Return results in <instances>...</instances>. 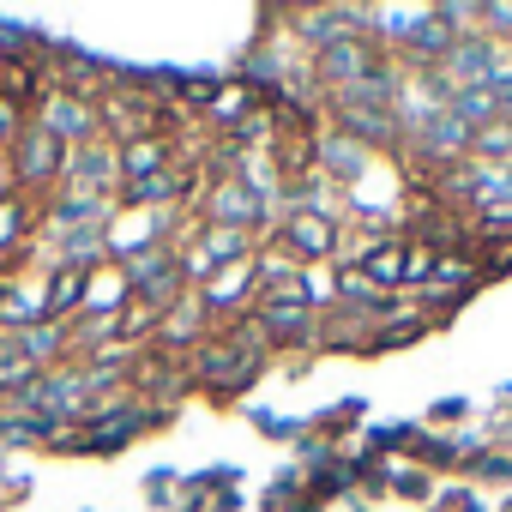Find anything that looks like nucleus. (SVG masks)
Instances as JSON below:
<instances>
[{
	"label": "nucleus",
	"mask_w": 512,
	"mask_h": 512,
	"mask_svg": "<svg viewBox=\"0 0 512 512\" xmlns=\"http://www.w3.org/2000/svg\"><path fill=\"white\" fill-rule=\"evenodd\" d=\"M260 266L253 260H241V266H223V272H211L205 284H199V314H235L241 302H260Z\"/></svg>",
	"instance_id": "obj_10"
},
{
	"label": "nucleus",
	"mask_w": 512,
	"mask_h": 512,
	"mask_svg": "<svg viewBox=\"0 0 512 512\" xmlns=\"http://www.w3.org/2000/svg\"><path fill=\"white\" fill-rule=\"evenodd\" d=\"M85 290H91V266L55 260V272H49V284H43V326H67V320L85 308Z\"/></svg>",
	"instance_id": "obj_13"
},
{
	"label": "nucleus",
	"mask_w": 512,
	"mask_h": 512,
	"mask_svg": "<svg viewBox=\"0 0 512 512\" xmlns=\"http://www.w3.org/2000/svg\"><path fill=\"white\" fill-rule=\"evenodd\" d=\"M482 278V260L470 247H446V253H434V296H470V284Z\"/></svg>",
	"instance_id": "obj_16"
},
{
	"label": "nucleus",
	"mask_w": 512,
	"mask_h": 512,
	"mask_svg": "<svg viewBox=\"0 0 512 512\" xmlns=\"http://www.w3.org/2000/svg\"><path fill=\"white\" fill-rule=\"evenodd\" d=\"M470 133H488V127H500V91H494V79L488 85H464V91H452V103H446Z\"/></svg>",
	"instance_id": "obj_17"
},
{
	"label": "nucleus",
	"mask_w": 512,
	"mask_h": 512,
	"mask_svg": "<svg viewBox=\"0 0 512 512\" xmlns=\"http://www.w3.org/2000/svg\"><path fill=\"white\" fill-rule=\"evenodd\" d=\"M470 476L476 482H512V452H476L470 458Z\"/></svg>",
	"instance_id": "obj_24"
},
{
	"label": "nucleus",
	"mask_w": 512,
	"mask_h": 512,
	"mask_svg": "<svg viewBox=\"0 0 512 512\" xmlns=\"http://www.w3.org/2000/svg\"><path fill=\"white\" fill-rule=\"evenodd\" d=\"M476 25L488 43H512V0H488V7H476Z\"/></svg>",
	"instance_id": "obj_22"
},
{
	"label": "nucleus",
	"mask_w": 512,
	"mask_h": 512,
	"mask_svg": "<svg viewBox=\"0 0 512 512\" xmlns=\"http://www.w3.org/2000/svg\"><path fill=\"white\" fill-rule=\"evenodd\" d=\"M115 163H121V187L151 181V175H163V169L181 163V139L175 133H145L133 145H115Z\"/></svg>",
	"instance_id": "obj_12"
},
{
	"label": "nucleus",
	"mask_w": 512,
	"mask_h": 512,
	"mask_svg": "<svg viewBox=\"0 0 512 512\" xmlns=\"http://www.w3.org/2000/svg\"><path fill=\"white\" fill-rule=\"evenodd\" d=\"M440 506H446V512H482V506H476V494H464V488H458V494H446Z\"/></svg>",
	"instance_id": "obj_27"
},
{
	"label": "nucleus",
	"mask_w": 512,
	"mask_h": 512,
	"mask_svg": "<svg viewBox=\"0 0 512 512\" xmlns=\"http://www.w3.org/2000/svg\"><path fill=\"white\" fill-rule=\"evenodd\" d=\"M199 223H223V229H247V235H260V229H266V193L253 187L241 169L211 175V193L199 199Z\"/></svg>",
	"instance_id": "obj_4"
},
{
	"label": "nucleus",
	"mask_w": 512,
	"mask_h": 512,
	"mask_svg": "<svg viewBox=\"0 0 512 512\" xmlns=\"http://www.w3.org/2000/svg\"><path fill=\"white\" fill-rule=\"evenodd\" d=\"M127 302H133V284H127V272H121V266H91V290H85V308H91L97 320H115Z\"/></svg>",
	"instance_id": "obj_18"
},
{
	"label": "nucleus",
	"mask_w": 512,
	"mask_h": 512,
	"mask_svg": "<svg viewBox=\"0 0 512 512\" xmlns=\"http://www.w3.org/2000/svg\"><path fill=\"white\" fill-rule=\"evenodd\" d=\"M67 145L49 133V127H25L19 139H13V151H7V163H13V187L19 193H55L61 181H67Z\"/></svg>",
	"instance_id": "obj_3"
},
{
	"label": "nucleus",
	"mask_w": 512,
	"mask_h": 512,
	"mask_svg": "<svg viewBox=\"0 0 512 512\" xmlns=\"http://www.w3.org/2000/svg\"><path fill=\"white\" fill-rule=\"evenodd\" d=\"M392 61H386V49L368 37V31H356V37H344V43H332V49H320L314 55V79L338 97V91H356V85H368L374 73H386Z\"/></svg>",
	"instance_id": "obj_5"
},
{
	"label": "nucleus",
	"mask_w": 512,
	"mask_h": 512,
	"mask_svg": "<svg viewBox=\"0 0 512 512\" xmlns=\"http://www.w3.org/2000/svg\"><path fill=\"white\" fill-rule=\"evenodd\" d=\"M350 278L368 284V290H380V296H398L404 290V241H374L368 253H356Z\"/></svg>",
	"instance_id": "obj_14"
},
{
	"label": "nucleus",
	"mask_w": 512,
	"mask_h": 512,
	"mask_svg": "<svg viewBox=\"0 0 512 512\" xmlns=\"http://www.w3.org/2000/svg\"><path fill=\"white\" fill-rule=\"evenodd\" d=\"M97 127L109 133V145H133V139H145V133H175V127H169V109H163L157 91L139 85V79L97 91Z\"/></svg>",
	"instance_id": "obj_1"
},
{
	"label": "nucleus",
	"mask_w": 512,
	"mask_h": 512,
	"mask_svg": "<svg viewBox=\"0 0 512 512\" xmlns=\"http://www.w3.org/2000/svg\"><path fill=\"white\" fill-rule=\"evenodd\" d=\"M434 73H440L452 91H464V85H488V79L500 73V43H488L482 31H464V37H458V49H452Z\"/></svg>",
	"instance_id": "obj_11"
},
{
	"label": "nucleus",
	"mask_w": 512,
	"mask_h": 512,
	"mask_svg": "<svg viewBox=\"0 0 512 512\" xmlns=\"http://www.w3.org/2000/svg\"><path fill=\"white\" fill-rule=\"evenodd\" d=\"M67 181L91 199H103L109 187H121V163H115V145H79L67 157Z\"/></svg>",
	"instance_id": "obj_15"
},
{
	"label": "nucleus",
	"mask_w": 512,
	"mask_h": 512,
	"mask_svg": "<svg viewBox=\"0 0 512 512\" xmlns=\"http://www.w3.org/2000/svg\"><path fill=\"white\" fill-rule=\"evenodd\" d=\"M464 410H470L464 398H446V404H434V410H428V422H440V428H446V422H464Z\"/></svg>",
	"instance_id": "obj_26"
},
{
	"label": "nucleus",
	"mask_w": 512,
	"mask_h": 512,
	"mask_svg": "<svg viewBox=\"0 0 512 512\" xmlns=\"http://www.w3.org/2000/svg\"><path fill=\"white\" fill-rule=\"evenodd\" d=\"M247 109H253V85H235V79H223V91H217L211 115H217V121H235V115H247Z\"/></svg>",
	"instance_id": "obj_23"
},
{
	"label": "nucleus",
	"mask_w": 512,
	"mask_h": 512,
	"mask_svg": "<svg viewBox=\"0 0 512 512\" xmlns=\"http://www.w3.org/2000/svg\"><path fill=\"white\" fill-rule=\"evenodd\" d=\"M19 133H25V109H13L7 97H0V151H13Z\"/></svg>",
	"instance_id": "obj_25"
},
{
	"label": "nucleus",
	"mask_w": 512,
	"mask_h": 512,
	"mask_svg": "<svg viewBox=\"0 0 512 512\" xmlns=\"http://www.w3.org/2000/svg\"><path fill=\"white\" fill-rule=\"evenodd\" d=\"M338 241H344V223L332 211H290L278 223V247L290 260H332Z\"/></svg>",
	"instance_id": "obj_9"
},
{
	"label": "nucleus",
	"mask_w": 512,
	"mask_h": 512,
	"mask_svg": "<svg viewBox=\"0 0 512 512\" xmlns=\"http://www.w3.org/2000/svg\"><path fill=\"white\" fill-rule=\"evenodd\" d=\"M13 193V163H7V151H0V199Z\"/></svg>",
	"instance_id": "obj_28"
},
{
	"label": "nucleus",
	"mask_w": 512,
	"mask_h": 512,
	"mask_svg": "<svg viewBox=\"0 0 512 512\" xmlns=\"http://www.w3.org/2000/svg\"><path fill=\"white\" fill-rule=\"evenodd\" d=\"M253 241H260V235H247V229H223V223H193V241L181 247V266H187V278H193V284H205L211 272H223V266H241V260H253Z\"/></svg>",
	"instance_id": "obj_6"
},
{
	"label": "nucleus",
	"mask_w": 512,
	"mask_h": 512,
	"mask_svg": "<svg viewBox=\"0 0 512 512\" xmlns=\"http://www.w3.org/2000/svg\"><path fill=\"white\" fill-rule=\"evenodd\" d=\"M247 326L260 332V344L284 350V344H320V314L302 290H260Z\"/></svg>",
	"instance_id": "obj_2"
},
{
	"label": "nucleus",
	"mask_w": 512,
	"mask_h": 512,
	"mask_svg": "<svg viewBox=\"0 0 512 512\" xmlns=\"http://www.w3.org/2000/svg\"><path fill=\"white\" fill-rule=\"evenodd\" d=\"M470 157H476V163H494V169H512V127L500 121V127H488V133H476Z\"/></svg>",
	"instance_id": "obj_20"
},
{
	"label": "nucleus",
	"mask_w": 512,
	"mask_h": 512,
	"mask_svg": "<svg viewBox=\"0 0 512 512\" xmlns=\"http://www.w3.org/2000/svg\"><path fill=\"white\" fill-rule=\"evenodd\" d=\"M332 121H338V133H344V139H356L362 151H386V145H398V139H404L398 115H392L386 103L356 97V91H338V97H332Z\"/></svg>",
	"instance_id": "obj_8"
},
{
	"label": "nucleus",
	"mask_w": 512,
	"mask_h": 512,
	"mask_svg": "<svg viewBox=\"0 0 512 512\" xmlns=\"http://www.w3.org/2000/svg\"><path fill=\"white\" fill-rule=\"evenodd\" d=\"M37 127H49L67 151H79V145H97V97H79V91H61V85H49L43 91V103H37Z\"/></svg>",
	"instance_id": "obj_7"
},
{
	"label": "nucleus",
	"mask_w": 512,
	"mask_h": 512,
	"mask_svg": "<svg viewBox=\"0 0 512 512\" xmlns=\"http://www.w3.org/2000/svg\"><path fill=\"white\" fill-rule=\"evenodd\" d=\"M31 229H37V199L13 187L7 199H0V253H19L31 241Z\"/></svg>",
	"instance_id": "obj_19"
},
{
	"label": "nucleus",
	"mask_w": 512,
	"mask_h": 512,
	"mask_svg": "<svg viewBox=\"0 0 512 512\" xmlns=\"http://www.w3.org/2000/svg\"><path fill=\"white\" fill-rule=\"evenodd\" d=\"M434 253L428 241H404V290H428L434 284Z\"/></svg>",
	"instance_id": "obj_21"
}]
</instances>
